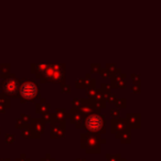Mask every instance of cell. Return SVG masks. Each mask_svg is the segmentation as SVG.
<instances>
[{
  "mask_svg": "<svg viewBox=\"0 0 161 161\" xmlns=\"http://www.w3.org/2000/svg\"><path fill=\"white\" fill-rule=\"evenodd\" d=\"M85 128L90 131H102L104 129V119L99 115H91L85 120Z\"/></svg>",
  "mask_w": 161,
  "mask_h": 161,
  "instance_id": "obj_1",
  "label": "cell"
},
{
  "mask_svg": "<svg viewBox=\"0 0 161 161\" xmlns=\"http://www.w3.org/2000/svg\"><path fill=\"white\" fill-rule=\"evenodd\" d=\"M21 96L25 99H33L36 96L38 93V87L32 82H25L20 87Z\"/></svg>",
  "mask_w": 161,
  "mask_h": 161,
  "instance_id": "obj_2",
  "label": "cell"
},
{
  "mask_svg": "<svg viewBox=\"0 0 161 161\" xmlns=\"http://www.w3.org/2000/svg\"><path fill=\"white\" fill-rule=\"evenodd\" d=\"M18 88H19L18 82H17V80H14V78H12V77L7 78L3 83V92L7 93V94H10V95L16 94Z\"/></svg>",
  "mask_w": 161,
  "mask_h": 161,
  "instance_id": "obj_3",
  "label": "cell"
},
{
  "mask_svg": "<svg viewBox=\"0 0 161 161\" xmlns=\"http://www.w3.org/2000/svg\"><path fill=\"white\" fill-rule=\"evenodd\" d=\"M107 158V161H120L121 160V157L119 154H116V156H106Z\"/></svg>",
  "mask_w": 161,
  "mask_h": 161,
  "instance_id": "obj_4",
  "label": "cell"
},
{
  "mask_svg": "<svg viewBox=\"0 0 161 161\" xmlns=\"http://www.w3.org/2000/svg\"><path fill=\"white\" fill-rule=\"evenodd\" d=\"M16 161H22V159H17ZM25 161H30V159H27V160H25Z\"/></svg>",
  "mask_w": 161,
  "mask_h": 161,
  "instance_id": "obj_5",
  "label": "cell"
},
{
  "mask_svg": "<svg viewBox=\"0 0 161 161\" xmlns=\"http://www.w3.org/2000/svg\"><path fill=\"white\" fill-rule=\"evenodd\" d=\"M76 161H85V160H84V159H82V160H80V159H76Z\"/></svg>",
  "mask_w": 161,
  "mask_h": 161,
  "instance_id": "obj_6",
  "label": "cell"
},
{
  "mask_svg": "<svg viewBox=\"0 0 161 161\" xmlns=\"http://www.w3.org/2000/svg\"><path fill=\"white\" fill-rule=\"evenodd\" d=\"M3 161H9V159H6V160H3Z\"/></svg>",
  "mask_w": 161,
  "mask_h": 161,
  "instance_id": "obj_7",
  "label": "cell"
},
{
  "mask_svg": "<svg viewBox=\"0 0 161 161\" xmlns=\"http://www.w3.org/2000/svg\"><path fill=\"white\" fill-rule=\"evenodd\" d=\"M120 161H125V160H120Z\"/></svg>",
  "mask_w": 161,
  "mask_h": 161,
  "instance_id": "obj_8",
  "label": "cell"
},
{
  "mask_svg": "<svg viewBox=\"0 0 161 161\" xmlns=\"http://www.w3.org/2000/svg\"><path fill=\"white\" fill-rule=\"evenodd\" d=\"M53 161H54V160H53Z\"/></svg>",
  "mask_w": 161,
  "mask_h": 161,
  "instance_id": "obj_9",
  "label": "cell"
}]
</instances>
